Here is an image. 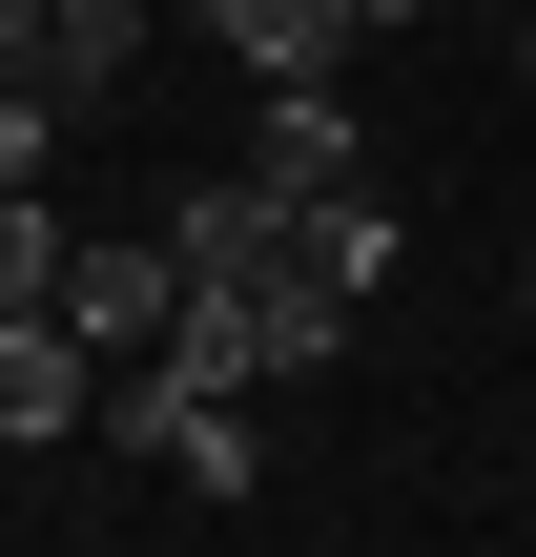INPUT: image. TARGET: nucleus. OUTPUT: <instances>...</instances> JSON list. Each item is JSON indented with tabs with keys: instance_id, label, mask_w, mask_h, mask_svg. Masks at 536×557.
Instances as JSON below:
<instances>
[{
	"instance_id": "f257e3e1",
	"label": "nucleus",
	"mask_w": 536,
	"mask_h": 557,
	"mask_svg": "<svg viewBox=\"0 0 536 557\" xmlns=\"http://www.w3.org/2000/svg\"><path fill=\"white\" fill-rule=\"evenodd\" d=\"M62 331H83L103 372H145V351L186 331V248H165V227H103V248H62Z\"/></svg>"
},
{
	"instance_id": "f03ea898",
	"label": "nucleus",
	"mask_w": 536,
	"mask_h": 557,
	"mask_svg": "<svg viewBox=\"0 0 536 557\" xmlns=\"http://www.w3.org/2000/svg\"><path fill=\"white\" fill-rule=\"evenodd\" d=\"M165 248H186V289H248V269H289V248H310V207H289L269 165H227V186H186V207H165Z\"/></svg>"
},
{
	"instance_id": "7ed1b4c3",
	"label": "nucleus",
	"mask_w": 536,
	"mask_h": 557,
	"mask_svg": "<svg viewBox=\"0 0 536 557\" xmlns=\"http://www.w3.org/2000/svg\"><path fill=\"white\" fill-rule=\"evenodd\" d=\"M248 165H269L289 207H331V186H372V124H351V83H269V103H248Z\"/></svg>"
},
{
	"instance_id": "20e7f679",
	"label": "nucleus",
	"mask_w": 536,
	"mask_h": 557,
	"mask_svg": "<svg viewBox=\"0 0 536 557\" xmlns=\"http://www.w3.org/2000/svg\"><path fill=\"white\" fill-rule=\"evenodd\" d=\"M83 413H103V351L62 310H0V434H83Z\"/></svg>"
},
{
	"instance_id": "39448f33",
	"label": "nucleus",
	"mask_w": 536,
	"mask_h": 557,
	"mask_svg": "<svg viewBox=\"0 0 536 557\" xmlns=\"http://www.w3.org/2000/svg\"><path fill=\"white\" fill-rule=\"evenodd\" d=\"M207 21H227V62H248V83H331V62L372 41L351 0H207Z\"/></svg>"
},
{
	"instance_id": "423d86ee",
	"label": "nucleus",
	"mask_w": 536,
	"mask_h": 557,
	"mask_svg": "<svg viewBox=\"0 0 536 557\" xmlns=\"http://www.w3.org/2000/svg\"><path fill=\"white\" fill-rule=\"evenodd\" d=\"M124 62H145V0H62V21H41V62H21V83H41V103H62V124H83V103H103V83H124Z\"/></svg>"
},
{
	"instance_id": "0eeeda50",
	"label": "nucleus",
	"mask_w": 536,
	"mask_h": 557,
	"mask_svg": "<svg viewBox=\"0 0 536 557\" xmlns=\"http://www.w3.org/2000/svg\"><path fill=\"white\" fill-rule=\"evenodd\" d=\"M310 269L372 310V289H392V186H331V207H310Z\"/></svg>"
},
{
	"instance_id": "6e6552de",
	"label": "nucleus",
	"mask_w": 536,
	"mask_h": 557,
	"mask_svg": "<svg viewBox=\"0 0 536 557\" xmlns=\"http://www.w3.org/2000/svg\"><path fill=\"white\" fill-rule=\"evenodd\" d=\"M62 248H83V227L21 186V207H0V310H62Z\"/></svg>"
},
{
	"instance_id": "1a4fd4ad",
	"label": "nucleus",
	"mask_w": 536,
	"mask_h": 557,
	"mask_svg": "<svg viewBox=\"0 0 536 557\" xmlns=\"http://www.w3.org/2000/svg\"><path fill=\"white\" fill-rule=\"evenodd\" d=\"M41 165H62V103H41V83H0V207H21Z\"/></svg>"
},
{
	"instance_id": "9d476101",
	"label": "nucleus",
	"mask_w": 536,
	"mask_h": 557,
	"mask_svg": "<svg viewBox=\"0 0 536 557\" xmlns=\"http://www.w3.org/2000/svg\"><path fill=\"white\" fill-rule=\"evenodd\" d=\"M41 21H62V0H0V83H21V62H41Z\"/></svg>"
},
{
	"instance_id": "9b49d317",
	"label": "nucleus",
	"mask_w": 536,
	"mask_h": 557,
	"mask_svg": "<svg viewBox=\"0 0 536 557\" xmlns=\"http://www.w3.org/2000/svg\"><path fill=\"white\" fill-rule=\"evenodd\" d=\"M351 21H413V0H351Z\"/></svg>"
},
{
	"instance_id": "f8f14e48",
	"label": "nucleus",
	"mask_w": 536,
	"mask_h": 557,
	"mask_svg": "<svg viewBox=\"0 0 536 557\" xmlns=\"http://www.w3.org/2000/svg\"><path fill=\"white\" fill-rule=\"evenodd\" d=\"M516 83H536V21H516Z\"/></svg>"
}]
</instances>
